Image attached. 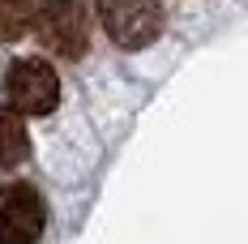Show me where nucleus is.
Listing matches in <instances>:
<instances>
[{
    "label": "nucleus",
    "mask_w": 248,
    "mask_h": 244,
    "mask_svg": "<svg viewBox=\"0 0 248 244\" xmlns=\"http://www.w3.org/2000/svg\"><path fill=\"white\" fill-rule=\"evenodd\" d=\"M30 22L39 43L64 60H81L90 48V13L81 9V0H43Z\"/></svg>",
    "instance_id": "obj_1"
},
{
    "label": "nucleus",
    "mask_w": 248,
    "mask_h": 244,
    "mask_svg": "<svg viewBox=\"0 0 248 244\" xmlns=\"http://www.w3.org/2000/svg\"><path fill=\"white\" fill-rule=\"evenodd\" d=\"M99 22L116 48L137 51L163 34V4L158 0H99Z\"/></svg>",
    "instance_id": "obj_2"
},
{
    "label": "nucleus",
    "mask_w": 248,
    "mask_h": 244,
    "mask_svg": "<svg viewBox=\"0 0 248 244\" xmlns=\"http://www.w3.org/2000/svg\"><path fill=\"white\" fill-rule=\"evenodd\" d=\"M4 98L22 116H51L56 103H60V77L47 60H34V56L17 60L4 73Z\"/></svg>",
    "instance_id": "obj_3"
},
{
    "label": "nucleus",
    "mask_w": 248,
    "mask_h": 244,
    "mask_svg": "<svg viewBox=\"0 0 248 244\" xmlns=\"http://www.w3.org/2000/svg\"><path fill=\"white\" fill-rule=\"evenodd\" d=\"M47 210L30 184H9L0 193V244H39Z\"/></svg>",
    "instance_id": "obj_4"
},
{
    "label": "nucleus",
    "mask_w": 248,
    "mask_h": 244,
    "mask_svg": "<svg viewBox=\"0 0 248 244\" xmlns=\"http://www.w3.org/2000/svg\"><path fill=\"white\" fill-rule=\"evenodd\" d=\"M30 150V133H26V116L13 107H0V167H17Z\"/></svg>",
    "instance_id": "obj_5"
},
{
    "label": "nucleus",
    "mask_w": 248,
    "mask_h": 244,
    "mask_svg": "<svg viewBox=\"0 0 248 244\" xmlns=\"http://www.w3.org/2000/svg\"><path fill=\"white\" fill-rule=\"evenodd\" d=\"M34 0H0V43H13L30 30Z\"/></svg>",
    "instance_id": "obj_6"
}]
</instances>
